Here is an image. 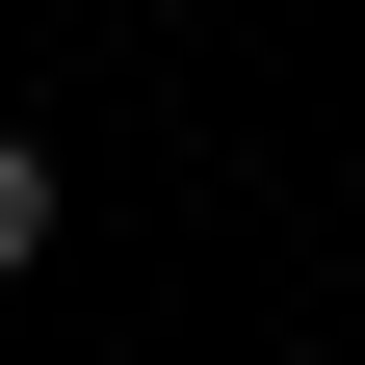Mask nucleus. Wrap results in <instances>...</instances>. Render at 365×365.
Returning <instances> with one entry per match:
<instances>
[{
  "mask_svg": "<svg viewBox=\"0 0 365 365\" xmlns=\"http://www.w3.org/2000/svg\"><path fill=\"white\" fill-rule=\"evenodd\" d=\"M26 261H53V130L0 105V287H26Z\"/></svg>",
  "mask_w": 365,
  "mask_h": 365,
  "instance_id": "nucleus-1",
  "label": "nucleus"
}]
</instances>
